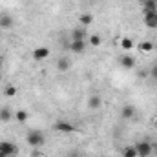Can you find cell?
<instances>
[{"label": "cell", "mask_w": 157, "mask_h": 157, "mask_svg": "<svg viewBox=\"0 0 157 157\" xmlns=\"http://www.w3.org/2000/svg\"><path fill=\"white\" fill-rule=\"evenodd\" d=\"M150 75H152V78H155L157 80V66H154V68L150 70Z\"/></svg>", "instance_id": "603a6c76"}, {"label": "cell", "mask_w": 157, "mask_h": 157, "mask_svg": "<svg viewBox=\"0 0 157 157\" xmlns=\"http://www.w3.org/2000/svg\"><path fill=\"white\" fill-rule=\"evenodd\" d=\"M2 64H4V59H2V57H0V68H2Z\"/></svg>", "instance_id": "cb8c5ba5"}, {"label": "cell", "mask_w": 157, "mask_h": 157, "mask_svg": "<svg viewBox=\"0 0 157 157\" xmlns=\"http://www.w3.org/2000/svg\"><path fill=\"white\" fill-rule=\"evenodd\" d=\"M15 117H17V121H18V122H26V121H28V113H26L24 110H18Z\"/></svg>", "instance_id": "ffe728a7"}, {"label": "cell", "mask_w": 157, "mask_h": 157, "mask_svg": "<svg viewBox=\"0 0 157 157\" xmlns=\"http://www.w3.org/2000/svg\"><path fill=\"white\" fill-rule=\"evenodd\" d=\"M154 126H155V130H157V119H155V122H154Z\"/></svg>", "instance_id": "d4e9b609"}, {"label": "cell", "mask_w": 157, "mask_h": 157, "mask_svg": "<svg viewBox=\"0 0 157 157\" xmlns=\"http://www.w3.org/2000/svg\"><path fill=\"white\" fill-rule=\"evenodd\" d=\"M101 42H102V39H101L99 35H91V37H90V44H91L93 48H97V46H101Z\"/></svg>", "instance_id": "44dd1931"}, {"label": "cell", "mask_w": 157, "mask_h": 157, "mask_svg": "<svg viewBox=\"0 0 157 157\" xmlns=\"http://www.w3.org/2000/svg\"><path fill=\"white\" fill-rule=\"evenodd\" d=\"M155 2H157V0H155Z\"/></svg>", "instance_id": "f1b7e54d"}, {"label": "cell", "mask_w": 157, "mask_h": 157, "mask_svg": "<svg viewBox=\"0 0 157 157\" xmlns=\"http://www.w3.org/2000/svg\"><path fill=\"white\" fill-rule=\"evenodd\" d=\"M46 143V139H44V135H42V132L39 130H33V132H29L28 133V144L31 146V148H39Z\"/></svg>", "instance_id": "7a4b0ae2"}, {"label": "cell", "mask_w": 157, "mask_h": 157, "mask_svg": "<svg viewBox=\"0 0 157 157\" xmlns=\"http://www.w3.org/2000/svg\"><path fill=\"white\" fill-rule=\"evenodd\" d=\"M154 48H155V46H154V42H150V40H144V42L139 44V49H141L143 53H150Z\"/></svg>", "instance_id": "8fae6325"}, {"label": "cell", "mask_w": 157, "mask_h": 157, "mask_svg": "<svg viewBox=\"0 0 157 157\" xmlns=\"http://www.w3.org/2000/svg\"><path fill=\"white\" fill-rule=\"evenodd\" d=\"M90 108H93V110H99L101 108V97L99 95H93L90 99Z\"/></svg>", "instance_id": "9a60e30c"}, {"label": "cell", "mask_w": 157, "mask_h": 157, "mask_svg": "<svg viewBox=\"0 0 157 157\" xmlns=\"http://www.w3.org/2000/svg\"><path fill=\"white\" fill-rule=\"evenodd\" d=\"M144 26L150 29H157V11L144 13Z\"/></svg>", "instance_id": "5b68a950"}, {"label": "cell", "mask_w": 157, "mask_h": 157, "mask_svg": "<svg viewBox=\"0 0 157 157\" xmlns=\"http://www.w3.org/2000/svg\"><path fill=\"white\" fill-rule=\"evenodd\" d=\"M143 7H144V13L157 11V2H155V0H146V2L143 4Z\"/></svg>", "instance_id": "7c38bea8"}, {"label": "cell", "mask_w": 157, "mask_h": 157, "mask_svg": "<svg viewBox=\"0 0 157 157\" xmlns=\"http://www.w3.org/2000/svg\"><path fill=\"white\" fill-rule=\"evenodd\" d=\"M133 115H135L133 106H124V108L121 110V117H122V119H132Z\"/></svg>", "instance_id": "9c48e42d"}, {"label": "cell", "mask_w": 157, "mask_h": 157, "mask_svg": "<svg viewBox=\"0 0 157 157\" xmlns=\"http://www.w3.org/2000/svg\"><path fill=\"white\" fill-rule=\"evenodd\" d=\"M139 2H143V4H144V2H146V0H139Z\"/></svg>", "instance_id": "484cf974"}, {"label": "cell", "mask_w": 157, "mask_h": 157, "mask_svg": "<svg viewBox=\"0 0 157 157\" xmlns=\"http://www.w3.org/2000/svg\"><path fill=\"white\" fill-rule=\"evenodd\" d=\"M0 121H2V122H9V121H11V112H9L7 108H2V110H0Z\"/></svg>", "instance_id": "2e32d148"}, {"label": "cell", "mask_w": 157, "mask_h": 157, "mask_svg": "<svg viewBox=\"0 0 157 157\" xmlns=\"http://www.w3.org/2000/svg\"><path fill=\"white\" fill-rule=\"evenodd\" d=\"M0 154L4 157H15L18 154V148L11 141H0Z\"/></svg>", "instance_id": "6da1fadb"}, {"label": "cell", "mask_w": 157, "mask_h": 157, "mask_svg": "<svg viewBox=\"0 0 157 157\" xmlns=\"http://www.w3.org/2000/svg\"><path fill=\"white\" fill-rule=\"evenodd\" d=\"M122 157H139V155H137L135 146H126V148L122 150Z\"/></svg>", "instance_id": "5bb4252c"}, {"label": "cell", "mask_w": 157, "mask_h": 157, "mask_svg": "<svg viewBox=\"0 0 157 157\" xmlns=\"http://www.w3.org/2000/svg\"><path fill=\"white\" fill-rule=\"evenodd\" d=\"M0 157H4V155H2V154H0Z\"/></svg>", "instance_id": "83f0119b"}, {"label": "cell", "mask_w": 157, "mask_h": 157, "mask_svg": "<svg viewBox=\"0 0 157 157\" xmlns=\"http://www.w3.org/2000/svg\"><path fill=\"white\" fill-rule=\"evenodd\" d=\"M0 26L6 28V29H9V28L13 26V18H11L9 15H0Z\"/></svg>", "instance_id": "30bf717a"}, {"label": "cell", "mask_w": 157, "mask_h": 157, "mask_svg": "<svg viewBox=\"0 0 157 157\" xmlns=\"http://www.w3.org/2000/svg\"><path fill=\"white\" fill-rule=\"evenodd\" d=\"M70 49H71L73 53H82V51L86 49V42H84V40H71Z\"/></svg>", "instance_id": "52a82bcc"}, {"label": "cell", "mask_w": 157, "mask_h": 157, "mask_svg": "<svg viewBox=\"0 0 157 157\" xmlns=\"http://www.w3.org/2000/svg\"><path fill=\"white\" fill-rule=\"evenodd\" d=\"M57 68H59L60 71H66V70H70V60H68V59H60V60L57 62Z\"/></svg>", "instance_id": "e0dca14e"}, {"label": "cell", "mask_w": 157, "mask_h": 157, "mask_svg": "<svg viewBox=\"0 0 157 157\" xmlns=\"http://www.w3.org/2000/svg\"><path fill=\"white\" fill-rule=\"evenodd\" d=\"M84 35H86L84 31H78V29H75V31L71 33V39H73V40H84Z\"/></svg>", "instance_id": "7402d4cb"}, {"label": "cell", "mask_w": 157, "mask_h": 157, "mask_svg": "<svg viewBox=\"0 0 157 157\" xmlns=\"http://www.w3.org/2000/svg\"><path fill=\"white\" fill-rule=\"evenodd\" d=\"M48 57H49V49L44 48V46H40V48H37V49L33 51V59H35V60H44V59H48Z\"/></svg>", "instance_id": "8992f818"}, {"label": "cell", "mask_w": 157, "mask_h": 157, "mask_svg": "<svg viewBox=\"0 0 157 157\" xmlns=\"http://www.w3.org/2000/svg\"><path fill=\"white\" fill-rule=\"evenodd\" d=\"M121 64H122V68L132 70L133 64H135V60H133V57H130V55H122V57H121Z\"/></svg>", "instance_id": "ba28073f"}, {"label": "cell", "mask_w": 157, "mask_h": 157, "mask_svg": "<svg viewBox=\"0 0 157 157\" xmlns=\"http://www.w3.org/2000/svg\"><path fill=\"white\" fill-rule=\"evenodd\" d=\"M121 48H122V49H132V48H133V40L128 39V37H124V39L121 40Z\"/></svg>", "instance_id": "ac0fdd59"}, {"label": "cell", "mask_w": 157, "mask_h": 157, "mask_svg": "<svg viewBox=\"0 0 157 157\" xmlns=\"http://www.w3.org/2000/svg\"><path fill=\"white\" fill-rule=\"evenodd\" d=\"M135 150H137V155L139 157H148L152 154L154 146H152V143H148V141H139V143L135 144Z\"/></svg>", "instance_id": "3957f363"}, {"label": "cell", "mask_w": 157, "mask_h": 157, "mask_svg": "<svg viewBox=\"0 0 157 157\" xmlns=\"http://www.w3.org/2000/svg\"><path fill=\"white\" fill-rule=\"evenodd\" d=\"M53 128H55L57 132H62V133H73V132H75V126H73L71 122H68V121H57Z\"/></svg>", "instance_id": "277c9868"}, {"label": "cell", "mask_w": 157, "mask_h": 157, "mask_svg": "<svg viewBox=\"0 0 157 157\" xmlns=\"http://www.w3.org/2000/svg\"><path fill=\"white\" fill-rule=\"evenodd\" d=\"M78 20H80L82 26H90V24L93 22V15H91V13H84V15L78 17Z\"/></svg>", "instance_id": "4fadbf2b"}, {"label": "cell", "mask_w": 157, "mask_h": 157, "mask_svg": "<svg viewBox=\"0 0 157 157\" xmlns=\"http://www.w3.org/2000/svg\"><path fill=\"white\" fill-rule=\"evenodd\" d=\"M0 82H2V75H0Z\"/></svg>", "instance_id": "4316f807"}, {"label": "cell", "mask_w": 157, "mask_h": 157, "mask_svg": "<svg viewBox=\"0 0 157 157\" xmlns=\"http://www.w3.org/2000/svg\"><path fill=\"white\" fill-rule=\"evenodd\" d=\"M4 95H6V97H15V95H17V86H6Z\"/></svg>", "instance_id": "d6986e66"}]
</instances>
